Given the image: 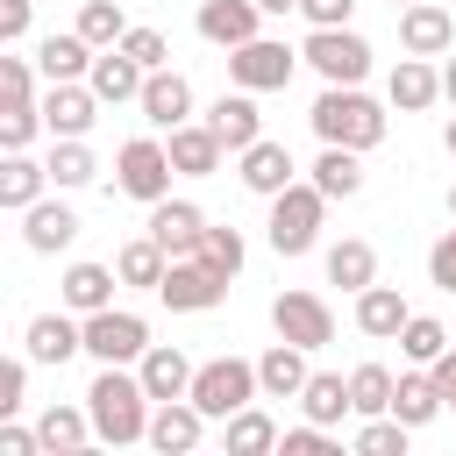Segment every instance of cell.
<instances>
[{
  "label": "cell",
  "mask_w": 456,
  "mask_h": 456,
  "mask_svg": "<svg viewBox=\"0 0 456 456\" xmlns=\"http://www.w3.org/2000/svg\"><path fill=\"white\" fill-rule=\"evenodd\" d=\"M321 214H328V192H321L314 178H306V185L292 178V185L271 200V221H264L271 249H278V256H306V249L321 242Z\"/></svg>",
  "instance_id": "3"
},
{
  "label": "cell",
  "mask_w": 456,
  "mask_h": 456,
  "mask_svg": "<svg viewBox=\"0 0 456 456\" xmlns=\"http://www.w3.org/2000/svg\"><path fill=\"white\" fill-rule=\"evenodd\" d=\"M0 107H36V71H28V57H0Z\"/></svg>",
  "instance_id": "43"
},
{
  "label": "cell",
  "mask_w": 456,
  "mask_h": 456,
  "mask_svg": "<svg viewBox=\"0 0 456 456\" xmlns=\"http://www.w3.org/2000/svg\"><path fill=\"white\" fill-rule=\"evenodd\" d=\"M428 370H435V385H442V399H449V413H456V349H442Z\"/></svg>",
  "instance_id": "52"
},
{
  "label": "cell",
  "mask_w": 456,
  "mask_h": 456,
  "mask_svg": "<svg viewBox=\"0 0 456 456\" xmlns=\"http://www.w3.org/2000/svg\"><path fill=\"white\" fill-rule=\"evenodd\" d=\"M399 50H406V57H449V50H456L449 7H442V0H406V14H399Z\"/></svg>",
  "instance_id": "11"
},
{
  "label": "cell",
  "mask_w": 456,
  "mask_h": 456,
  "mask_svg": "<svg viewBox=\"0 0 456 456\" xmlns=\"http://www.w3.org/2000/svg\"><path fill=\"white\" fill-rule=\"evenodd\" d=\"M142 78H150V71H142V64H135L121 43H114V50H100V57H93V71H86V86H93L107 107H121V100H142Z\"/></svg>",
  "instance_id": "22"
},
{
  "label": "cell",
  "mask_w": 456,
  "mask_h": 456,
  "mask_svg": "<svg viewBox=\"0 0 456 456\" xmlns=\"http://www.w3.org/2000/svg\"><path fill=\"white\" fill-rule=\"evenodd\" d=\"M100 107H107V100H100L93 86H78V78H57V86L43 93V128H50V135H86V128L100 121Z\"/></svg>",
  "instance_id": "12"
},
{
  "label": "cell",
  "mask_w": 456,
  "mask_h": 456,
  "mask_svg": "<svg viewBox=\"0 0 456 456\" xmlns=\"http://www.w3.org/2000/svg\"><path fill=\"white\" fill-rule=\"evenodd\" d=\"M385 100H392L399 114H420V107H435V100H442V71H435L428 57H399V64H392V78H385Z\"/></svg>",
  "instance_id": "23"
},
{
  "label": "cell",
  "mask_w": 456,
  "mask_h": 456,
  "mask_svg": "<svg viewBox=\"0 0 456 456\" xmlns=\"http://www.w3.org/2000/svg\"><path fill=\"white\" fill-rule=\"evenodd\" d=\"M21 342H28V363H71V356L86 349V314H78V321H71V306H64V314H36Z\"/></svg>",
  "instance_id": "14"
},
{
  "label": "cell",
  "mask_w": 456,
  "mask_h": 456,
  "mask_svg": "<svg viewBox=\"0 0 456 456\" xmlns=\"http://www.w3.org/2000/svg\"><path fill=\"white\" fill-rule=\"evenodd\" d=\"M71 235H78V214H71L64 200H36V207L21 214V242H28L36 256H57V249H71Z\"/></svg>",
  "instance_id": "24"
},
{
  "label": "cell",
  "mask_w": 456,
  "mask_h": 456,
  "mask_svg": "<svg viewBox=\"0 0 456 456\" xmlns=\"http://www.w3.org/2000/svg\"><path fill=\"white\" fill-rule=\"evenodd\" d=\"M292 171H299V164H292V150H285V142H271V135H256V142L242 150V171H235V178H242L249 192L278 200V192L292 185Z\"/></svg>",
  "instance_id": "21"
},
{
  "label": "cell",
  "mask_w": 456,
  "mask_h": 456,
  "mask_svg": "<svg viewBox=\"0 0 456 456\" xmlns=\"http://www.w3.org/2000/svg\"><path fill=\"white\" fill-rule=\"evenodd\" d=\"M299 14H306L314 28H349V14H356V0H299Z\"/></svg>",
  "instance_id": "47"
},
{
  "label": "cell",
  "mask_w": 456,
  "mask_h": 456,
  "mask_svg": "<svg viewBox=\"0 0 456 456\" xmlns=\"http://www.w3.org/2000/svg\"><path fill=\"white\" fill-rule=\"evenodd\" d=\"M306 356H314V349H299V342H285V335H278V342L256 356V385H264V399H299V392H306V378H314V370H306Z\"/></svg>",
  "instance_id": "19"
},
{
  "label": "cell",
  "mask_w": 456,
  "mask_h": 456,
  "mask_svg": "<svg viewBox=\"0 0 456 456\" xmlns=\"http://www.w3.org/2000/svg\"><path fill=\"white\" fill-rule=\"evenodd\" d=\"M256 7H264V14H292L299 0H256Z\"/></svg>",
  "instance_id": "54"
},
{
  "label": "cell",
  "mask_w": 456,
  "mask_h": 456,
  "mask_svg": "<svg viewBox=\"0 0 456 456\" xmlns=\"http://www.w3.org/2000/svg\"><path fill=\"white\" fill-rule=\"evenodd\" d=\"M192 370H200V363H192L185 349H171V342H150L142 363H135V378H142L150 399H185V392H192Z\"/></svg>",
  "instance_id": "18"
},
{
  "label": "cell",
  "mask_w": 456,
  "mask_h": 456,
  "mask_svg": "<svg viewBox=\"0 0 456 456\" xmlns=\"http://www.w3.org/2000/svg\"><path fill=\"white\" fill-rule=\"evenodd\" d=\"M328 285H342V292L378 285V249H370L363 235H342V242L328 249Z\"/></svg>",
  "instance_id": "34"
},
{
  "label": "cell",
  "mask_w": 456,
  "mask_h": 456,
  "mask_svg": "<svg viewBox=\"0 0 456 456\" xmlns=\"http://www.w3.org/2000/svg\"><path fill=\"white\" fill-rule=\"evenodd\" d=\"M256 21H264L256 0H200V36H207L214 50H242V43L256 36Z\"/></svg>",
  "instance_id": "20"
},
{
  "label": "cell",
  "mask_w": 456,
  "mask_h": 456,
  "mask_svg": "<svg viewBox=\"0 0 456 456\" xmlns=\"http://www.w3.org/2000/svg\"><path fill=\"white\" fill-rule=\"evenodd\" d=\"M406 321H413V306L399 299V285H363V292H356V328H363L370 342H399Z\"/></svg>",
  "instance_id": "25"
},
{
  "label": "cell",
  "mask_w": 456,
  "mask_h": 456,
  "mask_svg": "<svg viewBox=\"0 0 456 456\" xmlns=\"http://www.w3.org/2000/svg\"><path fill=\"white\" fill-rule=\"evenodd\" d=\"M114 285H121L114 264H71L64 285H57V299H64L71 314H100V306H114Z\"/></svg>",
  "instance_id": "27"
},
{
  "label": "cell",
  "mask_w": 456,
  "mask_h": 456,
  "mask_svg": "<svg viewBox=\"0 0 456 456\" xmlns=\"http://www.w3.org/2000/svg\"><path fill=\"white\" fill-rule=\"evenodd\" d=\"M142 349H150L142 314H128V306L86 314V356H100V363H142Z\"/></svg>",
  "instance_id": "9"
},
{
  "label": "cell",
  "mask_w": 456,
  "mask_h": 456,
  "mask_svg": "<svg viewBox=\"0 0 456 456\" xmlns=\"http://www.w3.org/2000/svg\"><path fill=\"white\" fill-rule=\"evenodd\" d=\"M28 14H36V0H0V43H7V50L28 36Z\"/></svg>",
  "instance_id": "50"
},
{
  "label": "cell",
  "mask_w": 456,
  "mask_h": 456,
  "mask_svg": "<svg viewBox=\"0 0 456 456\" xmlns=\"http://www.w3.org/2000/svg\"><path fill=\"white\" fill-rule=\"evenodd\" d=\"M449 214H456V185H449Z\"/></svg>",
  "instance_id": "56"
},
{
  "label": "cell",
  "mask_w": 456,
  "mask_h": 456,
  "mask_svg": "<svg viewBox=\"0 0 456 456\" xmlns=\"http://www.w3.org/2000/svg\"><path fill=\"white\" fill-rule=\"evenodd\" d=\"M442 406H449V399H442V385H435V370H428V363H413V370L399 378V392H392V413H399L406 428H428Z\"/></svg>",
  "instance_id": "31"
},
{
  "label": "cell",
  "mask_w": 456,
  "mask_h": 456,
  "mask_svg": "<svg viewBox=\"0 0 456 456\" xmlns=\"http://www.w3.org/2000/svg\"><path fill=\"white\" fill-rule=\"evenodd\" d=\"M428 278H435L442 292H456V228H449V235L428 249Z\"/></svg>",
  "instance_id": "48"
},
{
  "label": "cell",
  "mask_w": 456,
  "mask_h": 456,
  "mask_svg": "<svg viewBox=\"0 0 456 456\" xmlns=\"http://www.w3.org/2000/svg\"><path fill=\"white\" fill-rule=\"evenodd\" d=\"M442 142H449V157H456V121H449V128H442Z\"/></svg>",
  "instance_id": "55"
},
{
  "label": "cell",
  "mask_w": 456,
  "mask_h": 456,
  "mask_svg": "<svg viewBox=\"0 0 456 456\" xmlns=\"http://www.w3.org/2000/svg\"><path fill=\"white\" fill-rule=\"evenodd\" d=\"M171 150L157 142V135H135V142H121V157H114V185L128 192V200H142V207H157L164 192H171Z\"/></svg>",
  "instance_id": "5"
},
{
  "label": "cell",
  "mask_w": 456,
  "mask_h": 456,
  "mask_svg": "<svg viewBox=\"0 0 456 456\" xmlns=\"http://www.w3.org/2000/svg\"><path fill=\"white\" fill-rule=\"evenodd\" d=\"M150 235H157V242H164L171 256H200V235H207V214H200L192 200H171V192H164V200L150 207Z\"/></svg>",
  "instance_id": "17"
},
{
  "label": "cell",
  "mask_w": 456,
  "mask_h": 456,
  "mask_svg": "<svg viewBox=\"0 0 456 456\" xmlns=\"http://www.w3.org/2000/svg\"><path fill=\"white\" fill-rule=\"evenodd\" d=\"M399 349H406V363H435V356L449 349V328L428 321V314H413V321L399 328Z\"/></svg>",
  "instance_id": "42"
},
{
  "label": "cell",
  "mask_w": 456,
  "mask_h": 456,
  "mask_svg": "<svg viewBox=\"0 0 456 456\" xmlns=\"http://www.w3.org/2000/svg\"><path fill=\"white\" fill-rule=\"evenodd\" d=\"M278 449H285V456H335V442H328V428H321V420L285 428V435H278Z\"/></svg>",
  "instance_id": "46"
},
{
  "label": "cell",
  "mask_w": 456,
  "mask_h": 456,
  "mask_svg": "<svg viewBox=\"0 0 456 456\" xmlns=\"http://www.w3.org/2000/svg\"><path fill=\"white\" fill-rule=\"evenodd\" d=\"M392 392H399V378H392L385 363H356V370H349V399H356L363 420H370V413H392Z\"/></svg>",
  "instance_id": "38"
},
{
  "label": "cell",
  "mask_w": 456,
  "mask_h": 456,
  "mask_svg": "<svg viewBox=\"0 0 456 456\" xmlns=\"http://www.w3.org/2000/svg\"><path fill=\"white\" fill-rule=\"evenodd\" d=\"M299 413H306V420H321V428H335L342 413H356V399H349V378H335V370H314V378H306V392H299Z\"/></svg>",
  "instance_id": "35"
},
{
  "label": "cell",
  "mask_w": 456,
  "mask_h": 456,
  "mask_svg": "<svg viewBox=\"0 0 456 456\" xmlns=\"http://www.w3.org/2000/svg\"><path fill=\"white\" fill-rule=\"evenodd\" d=\"M21 392H28V363H0V420L21 413Z\"/></svg>",
  "instance_id": "49"
},
{
  "label": "cell",
  "mask_w": 456,
  "mask_h": 456,
  "mask_svg": "<svg viewBox=\"0 0 456 456\" xmlns=\"http://www.w3.org/2000/svg\"><path fill=\"white\" fill-rule=\"evenodd\" d=\"M392 7H399V0H392Z\"/></svg>",
  "instance_id": "57"
},
{
  "label": "cell",
  "mask_w": 456,
  "mask_h": 456,
  "mask_svg": "<svg viewBox=\"0 0 456 456\" xmlns=\"http://www.w3.org/2000/svg\"><path fill=\"white\" fill-rule=\"evenodd\" d=\"M43 185H50V164H28L21 150H7V164H0V207L7 214H28L43 200Z\"/></svg>",
  "instance_id": "33"
},
{
  "label": "cell",
  "mask_w": 456,
  "mask_h": 456,
  "mask_svg": "<svg viewBox=\"0 0 456 456\" xmlns=\"http://www.w3.org/2000/svg\"><path fill=\"white\" fill-rule=\"evenodd\" d=\"M200 256L235 285V278H242V264H249V242H242V228H207V235H200Z\"/></svg>",
  "instance_id": "39"
},
{
  "label": "cell",
  "mask_w": 456,
  "mask_h": 456,
  "mask_svg": "<svg viewBox=\"0 0 456 456\" xmlns=\"http://www.w3.org/2000/svg\"><path fill=\"white\" fill-rule=\"evenodd\" d=\"M135 107H142V121H150V128H185V121H192V86L164 64V71H150V78H142V100H135Z\"/></svg>",
  "instance_id": "15"
},
{
  "label": "cell",
  "mask_w": 456,
  "mask_h": 456,
  "mask_svg": "<svg viewBox=\"0 0 456 456\" xmlns=\"http://www.w3.org/2000/svg\"><path fill=\"white\" fill-rule=\"evenodd\" d=\"M86 413H93V435L107 449H128V442H150V413L157 399L142 392V378L128 363H100V378L86 385Z\"/></svg>",
  "instance_id": "1"
},
{
  "label": "cell",
  "mask_w": 456,
  "mask_h": 456,
  "mask_svg": "<svg viewBox=\"0 0 456 456\" xmlns=\"http://www.w3.org/2000/svg\"><path fill=\"white\" fill-rule=\"evenodd\" d=\"M93 150H86V135H57L50 142V185L57 192H78V185H93Z\"/></svg>",
  "instance_id": "37"
},
{
  "label": "cell",
  "mask_w": 456,
  "mask_h": 456,
  "mask_svg": "<svg viewBox=\"0 0 456 456\" xmlns=\"http://www.w3.org/2000/svg\"><path fill=\"white\" fill-rule=\"evenodd\" d=\"M442 100H449V107H456V57H449V64H442Z\"/></svg>",
  "instance_id": "53"
},
{
  "label": "cell",
  "mask_w": 456,
  "mask_h": 456,
  "mask_svg": "<svg viewBox=\"0 0 456 456\" xmlns=\"http://www.w3.org/2000/svg\"><path fill=\"white\" fill-rule=\"evenodd\" d=\"M299 57H306L328 86H363V71H370V43H363L356 28H314V36L299 43Z\"/></svg>",
  "instance_id": "6"
},
{
  "label": "cell",
  "mask_w": 456,
  "mask_h": 456,
  "mask_svg": "<svg viewBox=\"0 0 456 456\" xmlns=\"http://www.w3.org/2000/svg\"><path fill=\"white\" fill-rule=\"evenodd\" d=\"M207 121H214V135H221V142H228L235 157H242V150H249V142L264 135V114H256V93H242V86H235V93H221Z\"/></svg>",
  "instance_id": "26"
},
{
  "label": "cell",
  "mask_w": 456,
  "mask_h": 456,
  "mask_svg": "<svg viewBox=\"0 0 456 456\" xmlns=\"http://www.w3.org/2000/svg\"><path fill=\"white\" fill-rule=\"evenodd\" d=\"M221 442H228V456H271L278 449V420L256 413V406H242V413L221 420Z\"/></svg>",
  "instance_id": "36"
},
{
  "label": "cell",
  "mask_w": 456,
  "mask_h": 456,
  "mask_svg": "<svg viewBox=\"0 0 456 456\" xmlns=\"http://www.w3.org/2000/svg\"><path fill=\"white\" fill-rule=\"evenodd\" d=\"M36 435H43V449H50V456H78L86 442H100V435H93V413H86V406H43Z\"/></svg>",
  "instance_id": "32"
},
{
  "label": "cell",
  "mask_w": 456,
  "mask_h": 456,
  "mask_svg": "<svg viewBox=\"0 0 456 456\" xmlns=\"http://www.w3.org/2000/svg\"><path fill=\"white\" fill-rule=\"evenodd\" d=\"M292 71H299V50H285V43H271V36H249L242 50H228V78H235L242 93H285Z\"/></svg>",
  "instance_id": "7"
},
{
  "label": "cell",
  "mask_w": 456,
  "mask_h": 456,
  "mask_svg": "<svg viewBox=\"0 0 456 456\" xmlns=\"http://www.w3.org/2000/svg\"><path fill=\"white\" fill-rule=\"evenodd\" d=\"M157 299H164L171 314H214V306L228 299V278H221L207 256H171V271H164Z\"/></svg>",
  "instance_id": "8"
},
{
  "label": "cell",
  "mask_w": 456,
  "mask_h": 456,
  "mask_svg": "<svg viewBox=\"0 0 456 456\" xmlns=\"http://www.w3.org/2000/svg\"><path fill=\"white\" fill-rule=\"evenodd\" d=\"M406 420L399 413H370L363 428H356V456H406Z\"/></svg>",
  "instance_id": "40"
},
{
  "label": "cell",
  "mask_w": 456,
  "mask_h": 456,
  "mask_svg": "<svg viewBox=\"0 0 456 456\" xmlns=\"http://www.w3.org/2000/svg\"><path fill=\"white\" fill-rule=\"evenodd\" d=\"M171 164H178V178H214L221 171V157H228V142L214 135V121H185V128H171Z\"/></svg>",
  "instance_id": "16"
},
{
  "label": "cell",
  "mask_w": 456,
  "mask_h": 456,
  "mask_svg": "<svg viewBox=\"0 0 456 456\" xmlns=\"http://www.w3.org/2000/svg\"><path fill=\"white\" fill-rule=\"evenodd\" d=\"M200 435H207V413L192 399H157V413H150V449L157 456H192Z\"/></svg>",
  "instance_id": "13"
},
{
  "label": "cell",
  "mask_w": 456,
  "mask_h": 456,
  "mask_svg": "<svg viewBox=\"0 0 456 456\" xmlns=\"http://www.w3.org/2000/svg\"><path fill=\"white\" fill-rule=\"evenodd\" d=\"M314 185H321L328 200H356V192H363V150L321 142V157H314Z\"/></svg>",
  "instance_id": "29"
},
{
  "label": "cell",
  "mask_w": 456,
  "mask_h": 456,
  "mask_svg": "<svg viewBox=\"0 0 456 456\" xmlns=\"http://www.w3.org/2000/svg\"><path fill=\"white\" fill-rule=\"evenodd\" d=\"M271 328L285 342H299V349H328L335 342V314H328L321 292H278L271 299Z\"/></svg>",
  "instance_id": "10"
},
{
  "label": "cell",
  "mask_w": 456,
  "mask_h": 456,
  "mask_svg": "<svg viewBox=\"0 0 456 456\" xmlns=\"http://www.w3.org/2000/svg\"><path fill=\"white\" fill-rule=\"evenodd\" d=\"M121 50H128L142 71H164V57H171V43H164L157 28H128V36H121Z\"/></svg>",
  "instance_id": "45"
},
{
  "label": "cell",
  "mask_w": 456,
  "mask_h": 456,
  "mask_svg": "<svg viewBox=\"0 0 456 456\" xmlns=\"http://www.w3.org/2000/svg\"><path fill=\"white\" fill-rule=\"evenodd\" d=\"M114 271H121V285L157 292V285H164V271H171V249H164L157 235H135V242H121V249H114Z\"/></svg>",
  "instance_id": "30"
},
{
  "label": "cell",
  "mask_w": 456,
  "mask_h": 456,
  "mask_svg": "<svg viewBox=\"0 0 456 456\" xmlns=\"http://www.w3.org/2000/svg\"><path fill=\"white\" fill-rule=\"evenodd\" d=\"M78 36H86L93 50H114V43L128 36V21H121L114 0H86V7H78Z\"/></svg>",
  "instance_id": "41"
},
{
  "label": "cell",
  "mask_w": 456,
  "mask_h": 456,
  "mask_svg": "<svg viewBox=\"0 0 456 456\" xmlns=\"http://www.w3.org/2000/svg\"><path fill=\"white\" fill-rule=\"evenodd\" d=\"M43 128V100L36 107H0V150H28Z\"/></svg>",
  "instance_id": "44"
},
{
  "label": "cell",
  "mask_w": 456,
  "mask_h": 456,
  "mask_svg": "<svg viewBox=\"0 0 456 456\" xmlns=\"http://www.w3.org/2000/svg\"><path fill=\"white\" fill-rule=\"evenodd\" d=\"M93 57H100V50H93L78 28H64V36H43V43H36V71H43L50 86H57V78H86V71H93Z\"/></svg>",
  "instance_id": "28"
},
{
  "label": "cell",
  "mask_w": 456,
  "mask_h": 456,
  "mask_svg": "<svg viewBox=\"0 0 456 456\" xmlns=\"http://www.w3.org/2000/svg\"><path fill=\"white\" fill-rule=\"evenodd\" d=\"M36 449H43V435H36V428H14V420L0 428V456H36Z\"/></svg>",
  "instance_id": "51"
},
{
  "label": "cell",
  "mask_w": 456,
  "mask_h": 456,
  "mask_svg": "<svg viewBox=\"0 0 456 456\" xmlns=\"http://www.w3.org/2000/svg\"><path fill=\"white\" fill-rule=\"evenodd\" d=\"M256 392H264V385H256V363H242V356H214V363L192 370V392H185V399H192L207 420H228V413H242Z\"/></svg>",
  "instance_id": "4"
},
{
  "label": "cell",
  "mask_w": 456,
  "mask_h": 456,
  "mask_svg": "<svg viewBox=\"0 0 456 456\" xmlns=\"http://www.w3.org/2000/svg\"><path fill=\"white\" fill-rule=\"evenodd\" d=\"M306 121H314L321 142H342V150H378V142H385V107H378L363 86H328Z\"/></svg>",
  "instance_id": "2"
}]
</instances>
